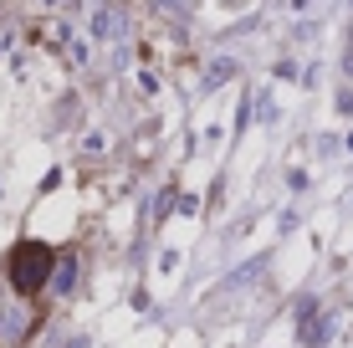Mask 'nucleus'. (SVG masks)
I'll return each instance as SVG.
<instances>
[{
	"mask_svg": "<svg viewBox=\"0 0 353 348\" xmlns=\"http://www.w3.org/2000/svg\"><path fill=\"white\" fill-rule=\"evenodd\" d=\"M52 267H57V251L46 246V241H21L16 251H10V261H6L10 287H16L21 297H36V292H41L46 277H52Z\"/></svg>",
	"mask_w": 353,
	"mask_h": 348,
	"instance_id": "f257e3e1",
	"label": "nucleus"
}]
</instances>
